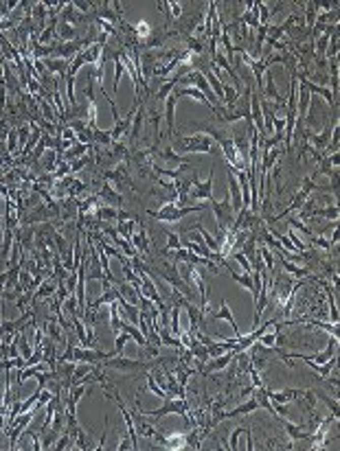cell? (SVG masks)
<instances>
[{
    "label": "cell",
    "mask_w": 340,
    "mask_h": 451,
    "mask_svg": "<svg viewBox=\"0 0 340 451\" xmlns=\"http://www.w3.org/2000/svg\"><path fill=\"white\" fill-rule=\"evenodd\" d=\"M158 364H165V359H151V362H145V359H130L123 355H114L103 362V368H112V370H121V372H145V370H154Z\"/></svg>",
    "instance_id": "1"
},
{
    "label": "cell",
    "mask_w": 340,
    "mask_h": 451,
    "mask_svg": "<svg viewBox=\"0 0 340 451\" xmlns=\"http://www.w3.org/2000/svg\"><path fill=\"white\" fill-rule=\"evenodd\" d=\"M204 208H206L204 202L193 204V206H176L173 202H169V204H165L158 213L149 211V215L158 221H165V224H176V221H180L182 217H187V215H191V213H202Z\"/></svg>",
    "instance_id": "2"
},
{
    "label": "cell",
    "mask_w": 340,
    "mask_h": 451,
    "mask_svg": "<svg viewBox=\"0 0 340 451\" xmlns=\"http://www.w3.org/2000/svg\"><path fill=\"white\" fill-rule=\"evenodd\" d=\"M165 403L158 407V410H141L138 407V412H141L143 416H154V419H163V416H169V414H178L182 416L184 423H189V405H187V399H176V397H165L163 399Z\"/></svg>",
    "instance_id": "3"
},
{
    "label": "cell",
    "mask_w": 340,
    "mask_h": 451,
    "mask_svg": "<svg viewBox=\"0 0 340 451\" xmlns=\"http://www.w3.org/2000/svg\"><path fill=\"white\" fill-rule=\"evenodd\" d=\"M176 143L184 154H213V141L202 131H193L191 136H178Z\"/></svg>",
    "instance_id": "4"
},
{
    "label": "cell",
    "mask_w": 340,
    "mask_h": 451,
    "mask_svg": "<svg viewBox=\"0 0 340 451\" xmlns=\"http://www.w3.org/2000/svg\"><path fill=\"white\" fill-rule=\"evenodd\" d=\"M211 202V208H213V215H215V221H218V232H226L228 228H231L235 224V217H237V213L231 208V199H228V193L224 195V199L222 202H218V199H209Z\"/></svg>",
    "instance_id": "5"
},
{
    "label": "cell",
    "mask_w": 340,
    "mask_h": 451,
    "mask_svg": "<svg viewBox=\"0 0 340 451\" xmlns=\"http://www.w3.org/2000/svg\"><path fill=\"white\" fill-rule=\"evenodd\" d=\"M189 195H191L193 204L209 202V199H213V173H211V178L206 180V182H200L198 176H193V186H191Z\"/></svg>",
    "instance_id": "6"
},
{
    "label": "cell",
    "mask_w": 340,
    "mask_h": 451,
    "mask_svg": "<svg viewBox=\"0 0 340 451\" xmlns=\"http://www.w3.org/2000/svg\"><path fill=\"white\" fill-rule=\"evenodd\" d=\"M266 394H268L270 403H272V407H274V405H288V403H292V401H296V399H305L307 390L286 388V390H281V392H272V390H268V388H266Z\"/></svg>",
    "instance_id": "7"
},
{
    "label": "cell",
    "mask_w": 340,
    "mask_h": 451,
    "mask_svg": "<svg viewBox=\"0 0 340 451\" xmlns=\"http://www.w3.org/2000/svg\"><path fill=\"white\" fill-rule=\"evenodd\" d=\"M226 180H228V199H231V208L235 213H239L241 208H244V204H241V189H239V182H237V178H235V171H233V166L231 164H226Z\"/></svg>",
    "instance_id": "8"
},
{
    "label": "cell",
    "mask_w": 340,
    "mask_h": 451,
    "mask_svg": "<svg viewBox=\"0 0 340 451\" xmlns=\"http://www.w3.org/2000/svg\"><path fill=\"white\" fill-rule=\"evenodd\" d=\"M209 318H211V320H226V322L233 327L235 337H241V335H244V333L239 331V324L235 322L233 311H231V307H228V302L224 300V298H222V302H220V309H218V311H209Z\"/></svg>",
    "instance_id": "9"
},
{
    "label": "cell",
    "mask_w": 340,
    "mask_h": 451,
    "mask_svg": "<svg viewBox=\"0 0 340 451\" xmlns=\"http://www.w3.org/2000/svg\"><path fill=\"white\" fill-rule=\"evenodd\" d=\"M233 357H235L233 349H231V351H226V353H222V355H218V357H209V362L204 364L202 372H204V374H209V372H220V370H224L226 366L233 362Z\"/></svg>",
    "instance_id": "10"
},
{
    "label": "cell",
    "mask_w": 340,
    "mask_h": 451,
    "mask_svg": "<svg viewBox=\"0 0 340 451\" xmlns=\"http://www.w3.org/2000/svg\"><path fill=\"white\" fill-rule=\"evenodd\" d=\"M154 440L158 442L161 447H165V449H176V451H180V449H187V438H184V434H171V436H163V434H154Z\"/></svg>",
    "instance_id": "11"
},
{
    "label": "cell",
    "mask_w": 340,
    "mask_h": 451,
    "mask_svg": "<svg viewBox=\"0 0 340 451\" xmlns=\"http://www.w3.org/2000/svg\"><path fill=\"white\" fill-rule=\"evenodd\" d=\"M251 121L255 125L257 134L261 138H266V131H263V114H261V103H259V94L253 92L251 94Z\"/></svg>",
    "instance_id": "12"
},
{
    "label": "cell",
    "mask_w": 340,
    "mask_h": 451,
    "mask_svg": "<svg viewBox=\"0 0 340 451\" xmlns=\"http://www.w3.org/2000/svg\"><path fill=\"white\" fill-rule=\"evenodd\" d=\"M103 178H106L108 182H116V184H130V186H132V180H130V166H128V162H121V164H116L112 171H106V173H103Z\"/></svg>",
    "instance_id": "13"
},
{
    "label": "cell",
    "mask_w": 340,
    "mask_h": 451,
    "mask_svg": "<svg viewBox=\"0 0 340 451\" xmlns=\"http://www.w3.org/2000/svg\"><path fill=\"white\" fill-rule=\"evenodd\" d=\"M176 103L178 99L173 92L165 99V123H167V138H173V129H176Z\"/></svg>",
    "instance_id": "14"
},
{
    "label": "cell",
    "mask_w": 340,
    "mask_h": 451,
    "mask_svg": "<svg viewBox=\"0 0 340 451\" xmlns=\"http://www.w3.org/2000/svg\"><path fill=\"white\" fill-rule=\"evenodd\" d=\"M97 197H99L101 202H106V206H112V208L123 206V195H119V193H116L108 182L103 184L99 191H97Z\"/></svg>",
    "instance_id": "15"
},
{
    "label": "cell",
    "mask_w": 340,
    "mask_h": 451,
    "mask_svg": "<svg viewBox=\"0 0 340 451\" xmlns=\"http://www.w3.org/2000/svg\"><path fill=\"white\" fill-rule=\"evenodd\" d=\"M279 421H281V425L286 427V432H288V436H290L292 440H310V438H312V434L305 432L303 425H296V423L288 421L286 416H279Z\"/></svg>",
    "instance_id": "16"
},
{
    "label": "cell",
    "mask_w": 340,
    "mask_h": 451,
    "mask_svg": "<svg viewBox=\"0 0 340 451\" xmlns=\"http://www.w3.org/2000/svg\"><path fill=\"white\" fill-rule=\"evenodd\" d=\"M154 154L161 158V160H165V162H169L171 166H189L191 164V160L187 156H178L176 151H173V147H167V149H163V151H154Z\"/></svg>",
    "instance_id": "17"
},
{
    "label": "cell",
    "mask_w": 340,
    "mask_h": 451,
    "mask_svg": "<svg viewBox=\"0 0 340 451\" xmlns=\"http://www.w3.org/2000/svg\"><path fill=\"white\" fill-rule=\"evenodd\" d=\"M42 64H44V68L51 75H59L61 79L66 77V71H68V64L71 61H66V59H59V57H48V59H42Z\"/></svg>",
    "instance_id": "18"
},
{
    "label": "cell",
    "mask_w": 340,
    "mask_h": 451,
    "mask_svg": "<svg viewBox=\"0 0 340 451\" xmlns=\"http://www.w3.org/2000/svg\"><path fill=\"white\" fill-rule=\"evenodd\" d=\"M130 244L134 246V250L138 254H149V237L147 232H145V228H141V230H134V234H132Z\"/></svg>",
    "instance_id": "19"
},
{
    "label": "cell",
    "mask_w": 340,
    "mask_h": 451,
    "mask_svg": "<svg viewBox=\"0 0 340 451\" xmlns=\"http://www.w3.org/2000/svg\"><path fill=\"white\" fill-rule=\"evenodd\" d=\"M116 289H119V294H121L123 300H128V302H132V304H138V302H141V294H138L136 287H134V285H130L128 281H121L119 285H116Z\"/></svg>",
    "instance_id": "20"
},
{
    "label": "cell",
    "mask_w": 340,
    "mask_h": 451,
    "mask_svg": "<svg viewBox=\"0 0 340 451\" xmlns=\"http://www.w3.org/2000/svg\"><path fill=\"white\" fill-rule=\"evenodd\" d=\"M143 121H145V110H143V106L136 110V114H134V119H132V129H130V143L132 145H136V141H138V136H141V129H143Z\"/></svg>",
    "instance_id": "21"
},
{
    "label": "cell",
    "mask_w": 340,
    "mask_h": 451,
    "mask_svg": "<svg viewBox=\"0 0 340 451\" xmlns=\"http://www.w3.org/2000/svg\"><path fill=\"white\" fill-rule=\"evenodd\" d=\"M281 265L283 269L292 276V279H307L310 276V267H303V265H296V263L288 261V259H281Z\"/></svg>",
    "instance_id": "22"
},
{
    "label": "cell",
    "mask_w": 340,
    "mask_h": 451,
    "mask_svg": "<svg viewBox=\"0 0 340 451\" xmlns=\"http://www.w3.org/2000/svg\"><path fill=\"white\" fill-rule=\"evenodd\" d=\"M57 38H59V42L79 40V29H77V26H73V24L59 22V24H57Z\"/></svg>",
    "instance_id": "23"
},
{
    "label": "cell",
    "mask_w": 340,
    "mask_h": 451,
    "mask_svg": "<svg viewBox=\"0 0 340 451\" xmlns=\"http://www.w3.org/2000/svg\"><path fill=\"white\" fill-rule=\"evenodd\" d=\"M90 149H92V147H88V145L75 143L73 147H68V149L64 151V154H61V160H66V162H73V160H77L79 156H86Z\"/></svg>",
    "instance_id": "24"
},
{
    "label": "cell",
    "mask_w": 340,
    "mask_h": 451,
    "mask_svg": "<svg viewBox=\"0 0 340 451\" xmlns=\"http://www.w3.org/2000/svg\"><path fill=\"white\" fill-rule=\"evenodd\" d=\"M321 285L325 287V294H327V309H329V320L338 324V304H336V296L334 291H331V287L327 285V283H321Z\"/></svg>",
    "instance_id": "25"
},
{
    "label": "cell",
    "mask_w": 340,
    "mask_h": 451,
    "mask_svg": "<svg viewBox=\"0 0 340 451\" xmlns=\"http://www.w3.org/2000/svg\"><path fill=\"white\" fill-rule=\"evenodd\" d=\"M338 215H340V211L336 204H329L325 208H314V211H312V217H323L329 221H338Z\"/></svg>",
    "instance_id": "26"
},
{
    "label": "cell",
    "mask_w": 340,
    "mask_h": 451,
    "mask_svg": "<svg viewBox=\"0 0 340 451\" xmlns=\"http://www.w3.org/2000/svg\"><path fill=\"white\" fill-rule=\"evenodd\" d=\"M61 160V156L57 154V151H44V156L40 158V162H42V169L46 173L55 171V166H57V162Z\"/></svg>",
    "instance_id": "27"
},
{
    "label": "cell",
    "mask_w": 340,
    "mask_h": 451,
    "mask_svg": "<svg viewBox=\"0 0 340 451\" xmlns=\"http://www.w3.org/2000/svg\"><path fill=\"white\" fill-rule=\"evenodd\" d=\"M119 217V208H112V206H99L95 211V219L99 221H116Z\"/></svg>",
    "instance_id": "28"
},
{
    "label": "cell",
    "mask_w": 340,
    "mask_h": 451,
    "mask_svg": "<svg viewBox=\"0 0 340 451\" xmlns=\"http://www.w3.org/2000/svg\"><path fill=\"white\" fill-rule=\"evenodd\" d=\"M193 374V368L189 364H184V362H178L176 364V381L182 388H187V381H189V377Z\"/></svg>",
    "instance_id": "29"
},
{
    "label": "cell",
    "mask_w": 340,
    "mask_h": 451,
    "mask_svg": "<svg viewBox=\"0 0 340 451\" xmlns=\"http://www.w3.org/2000/svg\"><path fill=\"white\" fill-rule=\"evenodd\" d=\"M316 0H310V3H305V16H303V20H305V29L307 31H312V26H314V22H316Z\"/></svg>",
    "instance_id": "30"
},
{
    "label": "cell",
    "mask_w": 340,
    "mask_h": 451,
    "mask_svg": "<svg viewBox=\"0 0 340 451\" xmlns=\"http://www.w3.org/2000/svg\"><path fill=\"white\" fill-rule=\"evenodd\" d=\"M92 141H95L97 145H101V147H106V149L112 147V138H110V129H99V127H95V129H92Z\"/></svg>",
    "instance_id": "31"
},
{
    "label": "cell",
    "mask_w": 340,
    "mask_h": 451,
    "mask_svg": "<svg viewBox=\"0 0 340 451\" xmlns=\"http://www.w3.org/2000/svg\"><path fill=\"white\" fill-rule=\"evenodd\" d=\"M145 381H147V390H149L151 394H156L158 399H165V397H167L163 388L158 386V381L154 379V374H151V370H145Z\"/></svg>",
    "instance_id": "32"
},
{
    "label": "cell",
    "mask_w": 340,
    "mask_h": 451,
    "mask_svg": "<svg viewBox=\"0 0 340 451\" xmlns=\"http://www.w3.org/2000/svg\"><path fill=\"white\" fill-rule=\"evenodd\" d=\"M123 73H126V66H123V61L119 59V55H116V51H114V81H112V92L114 94L119 92V83H121Z\"/></svg>",
    "instance_id": "33"
},
{
    "label": "cell",
    "mask_w": 340,
    "mask_h": 451,
    "mask_svg": "<svg viewBox=\"0 0 340 451\" xmlns=\"http://www.w3.org/2000/svg\"><path fill=\"white\" fill-rule=\"evenodd\" d=\"M134 226H136V219H128V221H121V224L116 226V232H119L123 239H128V241H130V239H132V234H134V230H136Z\"/></svg>",
    "instance_id": "34"
},
{
    "label": "cell",
    "mask_w": 340,
    "mask_h": 451,
    "mask_svg": "<svg viewBox=\"0 0 340 451\" xmlns=\"http://www.w3.org/2000/svg\"><path fill=\"white\" fill-rule=\"evenodd\" d=\"M272 327H274V324H272ZM279 335H281V331H276V329H274V331H270V333H263V335H261L259 339H257V342H259L261 346H266V349H274V346H276V339H279Z\"/></svg>",
    "instance_id": "35"
},
{
    "label": "cell",
    "mask_w": 340,
    "mask_h": 451,
    "mask_svg": "<svg viewBox=\"0 0 340 451\" xmlns=\"http://www.w3.org/2000/svg\"><path fill=\"white\" fill-rule=\"evenodd\" d=\"M312 392H314V397H318L321 401H325V405H327L329 410H331L334 419H338V416H340V412H338V401H336V399H331V397H327V394L321 392V390H312Z\"/></svg>",
    "instance_id": "36"
},
{
    "label": "cell",
    "mask_w": 340,
    "mask_h": 451,
    "mask_svg": "<svg viewBox=\"0 0 340 451\" xmlns=\"http://www.w3.org/2000/svg\"><path fill=\"white\" fill-rule=\"evenodd\" d=\"M130 339H132V337H130V333H126V331H123V333H116V335H114V349H112V351L116 353V355H121V353H123V346H126V344L130 342Z\"/></svg>",
    "instance_id": "37"
},
{
    "label": "cell",
    "mask_w": 340,
    "mask_h": 451,
    "mask_svg": "<svg viewBox=\"0 0 340 451\" xmlns=\"http://www.w3.org/2000/svg\"><path fill=\"white\" fill-rule=\"evenodd\" d=\"M165 230V234H167V248L165 250H178V248H182V241H180V237L173 230H169V228H163Z\"/></svg>",
    "instance_id": "38"
},
{
    "label": "cell",
    "mask_w": 340,
    "mask_h": 451,
    "mask_svg": "<svg viewBox=\"0 0 340 451\" xmlns=\"http://www.w3.org/2000/svg\"><path fill=\"white\" fill-rule=\"evenodd\" d=\"M18 149V129L11 127L9 134H7V154H16Z\"/></svg>",
    "instance_id": "39"
},
{
    "label": "cell",
    "mask_w": 340,
    "mask_h": 451,
    "mask_svg": "<svg viewBox=\"0 0 340 451\" xmlns=\"http://www.w3.org/2000/svg\"><path fill=\"white\" fill-rule=\"evenodd\" d=\"M290 228H292V230H296V228H298L305 237H312V230L303 224V219H298V217H290Z\"/></svg>",
    "instance_id": "40"
},
{
    "label": "cell",
    "mask_w": 340,
    "mask_h": 451,
    "mask_svg": "<svg viewBox=\"0 0 340 451\" xmlns=\"http://www.w3.org/2000/svg\"><path fill=\"white\" fill-rule=\"evenodd\" d=\"M233 259H235V261H237L239 265H241V269H244V274H253L251 263H248V259H246V256L239 252V250H237V252H233Z\"/></svg>",
    "instance_id": "41"
},
{
    "label": "cell",
    "mask_w": 340,
    "mask_h": 451,
    "mask_svg": "<svg viewBox=\"0 0 340 451\" xmlns=\"http://www.w3.org/2000/svg\"><path fill=\"white\" fill-rule=\"evenodd\" d=\"M241 434H244V427H237V429H235V432L231 434V442L226 445L231 451H237V449H239V436H241Z\"/></svg>",
    "instance_id": "42"
},
{
    "label": "cell",
    "mask_w": 340,
    "mask_h": 451,
    "mask_svg": "<svg viewBox=\"0 0 340 451\" xmlns=\"http://www.w3.org/2000/svg\"><path fill=\"white\" fill-rule=\"evenodd\" d=\"M66 125H68V127H71V129L75 131V134H81V131H84V129H88V127H90V125H88V121H81V119L68 121Z\"/></svg>",
    "instance_id": "43"
},
{
    "label": "cell",
    "mask_w": 340,
    "mask_h": 451,
    "mask_svg": "<svg viewBox=\"0 0 340 451\" xmlns=\"http://www.w3.org/2000/svg\"><path fill=\"white\" fill-rule=\"evenodd\" d=\"M310 241L312 244L310 246H314V248H323V250H331V244L325 237H314V234H312L310 237Z\"/></svg>",
    "instance_id": "44"
},
{
    "label": "cell",
    "mask_w": 340,
    "mask_h": 451,
    "mask_svg": "<svg viewBox=\"0 0 340 451\" xmlns=\"http://www.w3.org/2000/svg\"><path fill=\"white\" fill-rule=\"evenodd\" d=\"M108 425H110V421H108V416H106V425H103V432H101V436H99V442L92 447L95 451H101L103 447H106V438H108Z\"/></svg>",
    "instance_id": "45"
},
{
    "label": "cell",
    "mask_w": 340,
    "mask_h": 451,
    "mask_svg": "<svg viewBox=\"0 0 340 451\" xmlns=\"http://www.w3.org/2000/svg\"><path fill=\"white\" fill-rule=\"evenodd\" d=\"M167 5H169L171 20H173V18H182V3H167Z\"/></svg>",
    "instance_id": "46"
},
{
    "label": "cell",
    "mask_w": 340,
    "mask_h": 451,
    "mask_svg": "<svg viewBox=\"0 0 340 451\" xmlns=\"http://www.w3.org/2000/svg\"><path fill=\"white\" fill-rule=\"evenodd\" d=\"M158 9H161V11L165 13V18H167V29H169L171 22H173V20H171V13H169V5H167V3H158Z\"/></svg>",
    "instance_id": "47"
},
{
    "label": "cell",
    "mask_w": 340,
    "mask_h": 451,
    "mask_svg": "<svg viewBox=\"0 0 340 451\" xmlns=\"http://www.w3.org/2000/svg\"><path fill=\"white\" fill-rule=\"evenodd\" d=\"M9 276H11V269H5V272H0V294H3V289H5V285H7V281H9Z\"/></svg>",
    "instance_id": "48"
},
{
    "label": "cell",
    "mask_w": 340,
    "mask_h": 451,
    "mask_svg": "<svg viewBox=\"0 0 340 451\" xmlns=\"http://www.w3.org/2000/svg\"><path fill=\"white\" fill-rule=\"evenodd\" d=\"M126 449H132V440L128 438V436H126V438H121V442L116 445V451H126Z\"/></svg>",
    "instance_id": "49"
},
{
    "label": "cell",
    "mask_w": 340,
    "mask_h": 451,
    "mask_svg": "<svg viewBox=\"0 0 340 451\" xmlns=\"http://www.w3.org/2000/svg\"><path fill=\"white\" fill-rule=\"evenodd\" d=\"M329 244H338V226H334V234H331Z\"/></svg>",
    "instance_id": "50"
},
{
    "label": "cell",
    "mask_w": 340,
    "mask_h": 451,
    "mask_svg": "<svg viewBox=\"0 0 340 451\" xmlns=\"http://www.w3.org/2000/svg\"><path fill=\"white\" fill-rule=\"evenodd\" d=\"M0 141H3V136H0Z\"/></svg>",
    "instance_id": "51"
}]
</instances>
